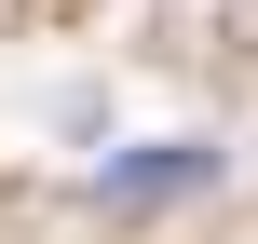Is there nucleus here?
<instances>
[{"mask_svg": "<svg viewBox=\"0 0 258 244\" xmlns=\"http://www.w3.org/2000/svg\"><path fill=\"white\" fill-rule=\"evenodd\" d=\"M204 177H218V149H204V136H163V149H136V163H109L95 190H109V204H163V190H204Z\"/></svg>", "mask_w": 258, "mask_h": 244, "instance_id": "f257e3e1", "label": "nucleus"}]
</instances>
